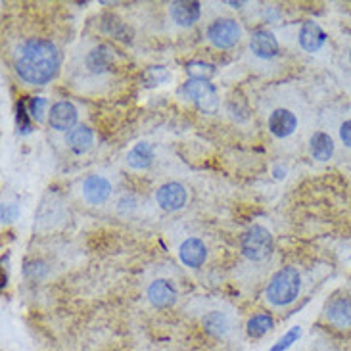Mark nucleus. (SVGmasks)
Segmentation results:
<instances>
[{"mask_svg":"<svg viewBox=\"0 0 351 351\" xmlns=\"http://www.w3.org/2000/svg\"><path fill=\"white\" fill-rule=\"evenodd\" d=\"M62 56L56 45L47 38H29L16 50L14 67L18 77L27 85H47L58 75Z\"/></svg>","mask_w":351,"mask_h":351,"instance_id":"obj_1","label":"nucleus"},{"mask_svg":"<svg viewBox=\"0 0 351 351\" xmlns=\"http://www.w3.org/2000/svg\"><path fill=\"white\" fill-rule=\"evenodd\" d=\"M302 290V276L294 267H282L276 271L271 282L267 285L265 300L275 307H286L294 304Z\"/></svg>","mask_w":351,"mask_h":351,"instance_id":"obj_2","label":"nucleus"},{"mask_svg":"<svg viewBox=\"0 0 351 351\" xmlns=\"http://www.w3.org/2000/svg\"><path fill=\"white\" fill-rule=\"evenodd\" d=\"M182 95L189 98L192 104L198 108L202 114H217L219 110V96L215 86L209 81H202V79H189L182 85Z\"/></svg>","mask_w":351,"mask_h":351,"instance_id":"obj_3","label":"nucleus"},{"mask_svg":"<svg viewBox=\"0 0 351 351\" xmlns=\"http://www.w3.org/2000/svg\"><path fill=\"white\" fill-rule=\"evenodd\" d=\"M240 244H242V254L252 261H265L273 254V237L261 225L247 228Z\"/></svg>","mask_w":351,"mask_h":351,"instance_id":"obj_4","label":"nucleus"},{"mask_svg":"<svg viewBox=\"0 0 351 351\" xmlns=\"http://www.w3.org/2000/svg\"><path fill=\"white\" fill-rule=\"evenodd\" d=\"M206 35H208V40L213 47L227 50V48L237 47V43L240 40V35H242V29H240L238 21H234V19L219 18L209 23Z\"/></svg>","mask_w":351,"mask_h":351,"instance_id":"obj_5","label":"nucleus"},{"mask_svg":"<svg viewBox=\"0 0 351 351\" xmlns=\"http://www.w3.org/2000/svg\"><path fill=\"white\" fill-rule=\"evenodd\" d=\"M158 206L165 211H179L189 202V192L180 182H165L156 192Z\"/></svg>","mask_w":351,"mask_h":351,"instance_id":"obj_6","label":"nucleus"},{"mask_svg":"<svg viewBox=\"0 0 351 351\" xmlns=\"http://www.w3.org/2000/svg\"><path fill=\"white\" fill-rule=\"evenodd\" d=\"M77 119H79V112L71 102H56L48 112V123L56 131H73L77 127Z\"/></svg>","mask_w":351,"mask_h":351,"instance_id":"obj_7","label":"nucleus"},{"mask_svg":"<svg viewBox=\"0 0 351 351\" xmlns=\"http://www.w3.org/2000/svg\"><path fill=\"white\" fill-rule=\"evenodd\" d=\"M169 14H171V19L177 25L190 27L202 16V4L196 0H177V2L169 4Z\"/></svg>","mask_w":351,"mask_h":351,"instance_id":"obj_8","label":"nucleus"},{"mask_svg":"<svg viewBox=\"0 0 351 351\" xmlns=\"http://www.w3.org/2000/svg\"><path fill=\"white\" fill-rule=\"evenodd\" d=\"M148 300L158 309L171 307L177 302V288L173 286L171 280L158 278V280H154L152 285L148 286Z\"/></svg>","mask_w":351,"mask_h":351,"instance_id":"obj_9","label":"nucleus"},{"mask_svg":"<svg viewBox=\"0 0 351 351\" xmlns=\"http://www.w3.org/2000/svg\"><path fill=\"white\" fill-rule=\"evenodd\" d=\"M250 48H252V52H254L257 58H261V60H271V58H275L276 54H278V50H280L276 37L271 31H267V29H257V31L252 33Z\"/></svg>","mask_w":351,"mask_h":351,"instance_id":"obj_10","label":"nucleus"},{"mask_svg":"<svg viewBox=\"0 0 351 351\" xmlns=\"http://www.w3.org/2000/svg\"><path fill=\"white\" fill-rule=\"evenodd\" d=\"M112 194V184L106 177H100V175H88L85 180H83V196L88 204L93 206H100L104 204L106 199L110 198Z\"/></svg>","mask_w":351,"mask_h":351,"instance_id":"obj_11","label":"nucleus"},{"mask_svg":"<svg viewBox=\"0 0 351 351\" xmlns=\"http://www.w3.org/2000/svg\"><path fill=\"white\" fill-rule=\"evenodd\" d=\"M180 261L190 269H198L206 263L208 257V247L199 238H186L179 247Z\"/></svg>","mask_w":351,"mask_h":351,"instance_id":"obj_12","label":"nucleus"},{"mask_svg":"<svg viewBox=\"0 0 351 351\" xmlns=\"http://www.w3.org/2000/svg\"><path fill=\"white\" fill-rule=\"evenodd\" d=\"M269 131L275 134L276 138H286L294 133L295 127H298V117H295L290 110L286 108H278L273 114L269 115Z\"/></svg>","mask_w":351,"mask_h":351,"instance_id":"obj_13","label":"nucleus"},{"mask_svg":"<svg viewBox=\"0 0 351 351\" xmlns=\"http://www.w3.org/2000/svg\"><path fill=\"white\" fill-rule=\"evenodd\" d=\"M326 319L338 326V328H351V300L350 298H334L328 302L326 309H324Z\"/></svg>","mask_w":351,"mask_h":351,"instance_id":"obj_14","label":"nucleus"},{"mask_svg":"<svg viewBox=\"0 0 351 351\" xmlns=\"http://www.w3.org/2000/svg\"><path fill=\"white\" fill-rule=\"evenodd\" d=\"M324 43H326V33L323 27L315 21H304V25L300 29V47L304 48L305 52L313 54L323 48Z\"/></svg>","mask_w":351,"mask_h":351,"instance_id":"obj_15","label":"nucleus"},{"mask_svg":"<svg viewBox=\"0 0 351 351\" xmlns=\"http://www.w3.org/2000/svg\"><path fill=\"white\" fill-rule=\"evenodd\" d=\"M95 144V133L86 125H77L73 131L67 133V146L73 154H85L93 148Z\"/></svg>","mask_w":351,"mask_h":351,"instance_id":"obj_16","label":"nucleus"},{"mask_svg":"<svg viewBox=\"0 0 351 351\" xmlns=\"http://www.w3.org/2000/svg\"><path fill=\"white\" fill-rule=\"evenodd\" d=\"M112 66H114V52H112V48L106 47V45L96 47L95 50H90L88 56H86V67H88L93 73H104V71H110Z\"/></svg>","mask_w":351,"mask_h":351,"instance_id":"obj_17","label":"nucleus"},{"mask_svg":"<svg viewBox=\"0 0 351 351\" xmlns=\"http://www.w3.org/2000/svg\"><path fill=\"white\" fill-rule=\"evenodd\" d=\"M309 152L317 162H328L334 156V141L330 134L317 131L309 138Z\"/></svg>","mask_w":351,"mask_h":351,"instance_id":"obj_18","label":"nucleus"},{"mask_svg":"<svg viewBox=\"0 0 351 351\" xmlns=\"http://www.w3.org/2000/svg\"><path fill=\"white\" fill-rule=\"evenodd\" d=\"M154 160H156V154H154V148L148 143L134 144L133 148L129 150V154H127V163H129V167L138 169V171L148 169L154 163Z\"/></svg>","mask_w":351,"mask_h":351,"instance_id":"obj_19","label":"nucleus"},{"mask_svg":"<svg viewBox=\"0 0 351 351\" xmlns=\"http://www.w3.org/2000/svg\"><path fill=\"white\" fill-rule=\"evenodd\" d=\"M204 328H206V332L211 334V336H215V338H225L230 330V321H228V317L225 313H221V311H211L204 317Z\"/></svg>","mask_w":351,"mask_h":351,"instance_id":"obj_20","label":"nucleus"},{"mask_svg":"<svg viewBox=\"0 0 351 351\" xmlns=\"http://www.w3.org/2000/svg\"><path fill=\"white\" fill-rule=\"evenodd\" d=\"M273 326H275V321H273L271 315L257 313L247 321L246 332L247 336H252V338H261V336H265L269 330H273Z\"/></svg>","mask_w":351,"mask_h":351,"instance_id":"obj_21","label":"nucleus"},{"mask_svg":"<svg viewBox=\"0 0 351 351\" xmlns=\"http://www.w3.org/2000/svg\"><path fill=\"white\" fill-rule=\"evenodd\" d=\"M186 73L190 79H202V81H209L211 77L215 75V67L206 62H190L186 66Z\"/></svg>","mask_w":351,"mask_h":351,"instance_id":"obj_22","label":"nucleus"},{"mask_svg":"<svg viewBox=\"0 0 351 351\" xmlns=\"http://www.w3.org/2000/svg\"><path fill=\"white\" fill-rule=\"evenodd\" d=\"M169 79H171L169 71H167V69H165V67H162V66L148 67V69L144 71V75H143V81L148 86L162 85V83H167Z\"/></svg>","mask_w":351,"mask_h":351,"instance_id":"obj_23","label":"nucleus"},{"mask_svg":"<svg viewBox=\"0 0 351 351\" xmlns=\"http://www.w3.org/2000/svg\"><path fill=\"white\" fill-rule=\"evenodd\" d=\"M300 336H302V328H300V326H294V328H290V330H288V332H286L269 351H286L288 348H292V346L300 340Z\"/></svg>","mask_w":351,"mask_h":351,"instance_id":"obj_24","label":"nucleus"},{"mask_svg":"<svg viewBox=\"0 0 351 351\" xmlns=\"http://www.w3.org/2000/svg\"><path fill=\"white\" fill-rule=\"evenodd\" d=\"M29 115L33 117V119H37V121H43V117H45V110H47V98H40V96H35V98H31V102H29Z\"/></svg>","mask_w":351,"mask_h":351,"instance_id":"obj_25","label":"nucleus"},{"mask_svg":"<svg viewBox=\"0 0 351 351\" xmlns=\"http://www.w3.org/2000/svg\"><path fill=\"white\" fill-rule=\"evenodd\" d=\"M18 123L19 127H23V133H29L31 131V125L27 121V110H25V104L19 102L18 104Z\"/></svg>","mask_w":351,"mask_h":351,"instance_id":"obj_26","label":"nucleus"},{"mask_svg":"<svg viewBox=\"0 0 351 351\" xmlns=\"http://www.w3.org/2000/svg\"><path fill=\"white\" fill-rule=\"evenodd\" d=\"M18 217V206L16 204H4L2 206V221L4 223H10V221H14V219Z\"/></svg>","mask_w":351,"mask_h":351,"instance_id":"obj_27","label":"nucleus"},{"mask_svg":"<svg viewBox=\"0 0 351 351\" xmlns=\"http://www.w3.org/2000/svg\"><path fill=\"white\" fill-rule=\"evenodd\" d=\"M340 138L348 148H351V119L340 125Z\"/></svg>","mask_w":351,"mask_h":351,"instance_id":"obj_28","label":"nucleus"},{"mask_svg":"<svg viewBox=\"0 0 351 351\" xmlns=\"http://www.w3.org/2000/svg\"><path fill=\"white\" fill-rule=\"evenodd\" d=\"M285 169H280V167H276L275 169V177L276 179H285Z\"/></svg>","mask_w":351,"mask_h":351,"instance_id":"obj_29","label":"nucleus"},{"mask_svg":"<svg viewBox=\"0 0 351 351\" xmlns=\"http://www.w3.org/2000/svg\"><path fill=\"white\" fill-rule=\"evenodd\" d=\"M228 4H230L232 8H240V6H242V2H228Z\"/></svg>","mask_w":351,"mask_h":351,"instance_id":"obj_30","label":"nucleus"},{"mask_svg":"<svg viewBox=\"0 0 351 351\" xmlns=\"http://www.w3.org/2000/svg\"><path fill=\"white\" fill-rule=\"evenodd\" d=\"M350 62H351V52H350Z\"/></svg>","mask_w":351,"mask_h":351,"instance_id":"obj_31","label":"nucleus"}]
</instances>
